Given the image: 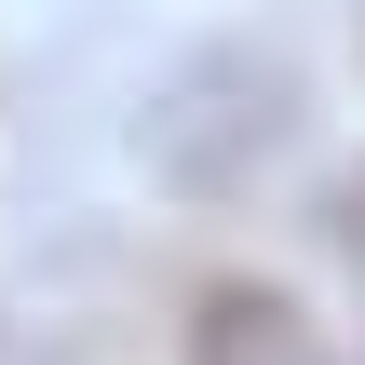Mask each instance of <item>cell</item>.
<instances>
[{"instance_id":"cell-1","label":"cell","mask_w":365,"mask_h":365,"mask_svg":"<svg viewBox=\"0 0 365 365\" xmlns=\"http://www.w3.org/2000/svg\"><path fill=\"white\" fill-rule=\"evenodd\" d=\"M190 365H325V339H312L298 298H271V284H217L203 325H190Z\"/></svg>"}]
</instances>
